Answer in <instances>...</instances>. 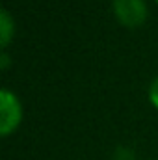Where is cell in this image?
<instances>
[{"instance_id": "6da1fadb", "label": "cell", "mask_w": 158, "mask_h": 160, "mask_svg": "<svg viewBox=\"0 0 158 160\" xmlns=\"http://www.w3.org/2000/svg\"><path fill=\"white\" fill-rule=\"evenodd\" d=\"M22 121V106L19 97L7 89H0V136H9L13 134Z\"/></svg>"}, {"instance_id": "7a4b0ae2", "label": "cell", "mask_w": 158, "mask_h": 160, "mask_svg": "<svg viewBox=\"0 0 158 160\" xmlns=\"http://www.w3.org/2000/svg\"><path fill=\"white\" fill-rule=\"evenodd\" d=\"M114 15L119 24L126 28H138L147 21V4L145 0H114Z\"/></svg>"}, {"instance_id": "3957f363", "label": "cell", "mask_w": 158, "mask_h": 160, "mask_svg": "<svg viewBox=\"0 0 158 160\" xmlns=\"http://www.w3.org/2000/svg\"><path fill=\"white\" fill-rule=\"evenodd\" d=\"M13 36H15V21L6 9H2L0 11V47H2V50L7 48Z\"/></svg>"}, {"instance_id": "277c9868", "label": "cell", "mask_w": 158, "mask_h": 160, "mask_svg": "<svg viewBox=\"0 0 158 160\" xmlns=\"http://www.w3.org/2000/svg\"><path fill=\"white\" fill-rule=\"evenodd\" d=\"M149 101H151V104L158 110V77L149 86Z\"/></svg>"}, {"instance_id": "5b68a950", "label": "cell", "mask_w": 158, "mask_h": 160, "mask_svg": "<svg viewBox=\"0 0 158 160\" xmlns=\"http://www.w3.org/2000/svg\"><path fill=\"white\" fill-rule=\"evenodd\" d=\"M114 160H136V157H134V153H132L130 149H126V147H119L117 151H116Z\"/></svg>"}, {"instance_id": "8992f818", "label": "cell", "mask_w": 158, "mask_h": 160, "mask_svg": "<svg viewBox=\"0 0 158 160\" xmlns=\"http://www.w3.org/2000/svg\"><path fill=\"white\" fill-rule=\"evenodd\" d=\"M7 67H9V56H7L6 50H2V52H0V69L6 71Z\"/></svg>"}, {"instance_id": "52a82bcc", "label": "cell", "mask_w": 158, "mask_h": 160, "mask_svg": "<svg viewBox=\"0 0 158 160\" xmlns=\"http://www.w3.org/2000/svg\"><path fill=\"white\" fill-rule=\"evenodd\" d=\"M156 4H158V0H156Z\"/></svg>"}]
</instances>
